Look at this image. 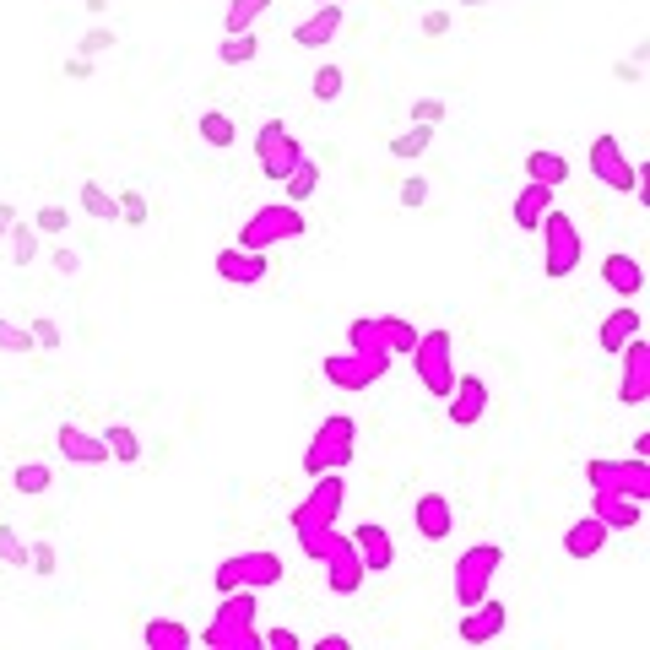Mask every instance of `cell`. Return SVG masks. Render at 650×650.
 Returning <instances> with one entry per match:
<instances>
[{
    "label": "cell",
    "instance_id": "cell-1",
    "mask_svg": "<svg viewBox=\"0 0 650 650\" xmlns=\"http://www.w3.org/2000/svg\"><path fill=\"white\" fill-rule=\"evenodd\" d=\"M255 618H260V591H223L212 623L195 634V639L212 645V650H266Z\"/></svg>",
    "mask_w": 650,
    "mask_h": 650
},
{
    "label": "cell",
    "instance_id": "cell-2",
    "mask_svg": "<svg viewBox=\"0 0 650 650\" xmlns=\"http://www.w3.org/2000/svg\"><path fill=\"white\" fill-rule=\"evenodd\" d=\"M342 504H347V477H337V472H320L314 477V488L293 504V537H298V548H309L314 537H325L337 526V515H342Z\"/></svg>",
    "mask_w": 650,
    "mask_h": 650
},
{
    "label": "cell",
    "instance_id": "cell-3",
    "mask_svg": "<svg viewBox=\"0 0 650 650\" xmlns=\"http://www.w3.org/2000/svg\"><path fill=\"white\" fill-rule=\"evenodd\" d=\"M353 455H358V423L347 412H331V418H320L309 450H304V472L320 477V472H347L353 467Z\"/></svg>",
    "mask_w": 650,
    "mask_h": 650
},
{
    "label": "cell",
    "instance_id": "cell-4",
    "mask_svg": "<svg viewBox=\"0 0 650 650\" xmlns=\"http://www.w3.org/2000/svg\"><path fill=\"white\" fill-rule=\"evenodd\" d=\"M282 574H288V564L272 548H244V553L217 564L212 585H217V597L223 591H272V585H282Z\"/></svg>",
    "mask_w": 650,
    "mask_h": 650
},
{
    "label": "cell",
    "instance_id": "cell-5",
    "mask_svg": "<svg viewBox=\"0 0 650 650\" xmlns=\"http://www.w3.org/2000/svg\"><path fill=\"white\" fill-rule=\"evenodd\" d=\"M304 233H309L304 207H293V201H272V207H260V212H249V217H244L239 244L266 255L272 244H288V239H304Z\"/></svg>",
    "mask_w": 650,
    "mask_h": 650
},
{
    "label": "cell",
    "instance_id": "cell-6",
    "mask_svg": "<svg viewBox=\"0 0 650 650\" xmlns=\"http://www.w3.org/2000/svg\"><path fill=\"white\" fill-rule=\"evenodd\" d=\"M542 277L548 282H564V277H574L580 272V260H585V239H580V228H574V217H564L558 207L542 217Z\"/></svg>",
    "mask_w": 650,
    "mask_h": 650
},
{
    "label": "cell",
    "instance_id": "cell-7",
    "mask_svg": "<svg viewBox=\"0 0 650 650\" xmlns=\"http://www.w3.org/2000/svg\"><path fill=\"white\" fill-rule=\"evenodd\" d=\"M504 564V548L499 542H472L461 558H455V574H450V591H455V607H477L488 597V585Z\"/></svg>",
    "mask_w": 650,
    "mask_h": 650
},
{
    "label": "cell",
    "instance_id": "cell-8",
    "mask_svg": "<svg viewBox=\"0 0 650 650\" xmlns=\"http://www.w3.org/2000/svg\"><path fill=\"white\" fill-rule=\"evenodd\" d=\"M407 358H412V374H418V385L428 390V396H450V385H455V342H450L444 325L439 331H418V347Z\"/></svg>",
    "mask_w": 650,
    "mask_h": 650
},
{
    "label": "cell",
    "instance_id": "cell-9",
    "mask_svg": "<svg viewBox=\"0 0 650 650\" xmlns=\"http://www.w3.org/2000/svg\"><path fill=\"white\" fill-rule=\"evenodd\" d=\"M585 483L607 488V493H629V499H650V461L645 455H591L585 461Z\"/></svg>",
    "mask_w": 650,
    "mask_h": 650
},
{
    "label": "cell",
    "instance_id": "cell-10",
    "mask_svg": "<svg viewBox=\"0 0 650 650\" xmlns=\"http://www.w3.org/2000/svg\"><path fill=\"white\" fill-rule=\"evenodd\" d=\"M298 158H304V142L288 130V119H266L255 130V163H260V179H288L293 168H298Z\"/></svg>",
    "mask_w": 650,
    "mask_h": 650
},
{
    "label": "cell",
    "instance_id": "cell-11",
    "mask_svg": "<svg viewBox=\"0 0 650 650\" xmlns=\"http://www.w3.org/2000/svg\"><path fill=\"white\" fill-rule=\"evenodd\" d=\"M585 163H591V174H597L607 190H618V195H634L639 168H645V163H629V152H623V142L613 136V130L591 136V152H585Z\"/></svg>",
    "mask_w": 650,
    "mask_h": 650
},
{
    "label": "cell",
    "instance_id": "cell-12",
    "mask_svg": "<svg viewBox=\"0 0 650 650\" xmlns=\"http://www.w3.org/2000/svg\"><path fill=\"white\" fill-rule=\"evenodd\" d=\"M320 374H325V385H331V390H374L390 369L385 363H369V358H358V353H331V358H325L320 363Z\"/></svg>",
    "mask_w": 650,
    "mask_h": 650
},
{
    "label": "cell",
    "instance_id": "cell-13",
    "mask_svg": "<svg viewBox=\"0 0 650 650\" xmlns=\"http://www.w3.org/2000/svg\"><path fill=\"white\" fill-rule=\"evenodd\" d=\"M618 402H623V407H645V402H650V342H645V331L623 342V379H618Z\"/></svg>",
    "mask_w": 650,
    "mask_h": 650
},
{
    "label": "cell",
    "instance_id": "cell-14",
    "mask_svg": "<svg viewBox=\"0 0 650 650\" xmlns=\"http://www.w3.org/2000/svg\"><path fill=\"white\" fill-rule=\"evenodd\" d=\"M320 564H325V591H337V597H358V591H363L369 569H363V558H358L353 537H342V542H337L331 553H325Z\"/></svg>",
    "mask_w": 650,
    "mask_h": 650
},
{
    "label": "cell",
    "instance_id": "cell-15",
    "mask_svg": "<svg viewBox=\"0 0 650 650\" xmlns=\"http://www.w3.org/2000/svg\"><path fill=\"white\" fill-rule=\"evenodd\" d=\"M444 402H450V423L455 428H477L483 412H488V379L483 374H455Z\"/></svg>",
    "mask_w": 650,
    "mask_h": 650
},
{
    "label": "cell",
    "instance_id": "cell-16",
    "mask_svg": "<svg viewBox=\"0 0 650 650\" xmlns=\"http://www.w3.org/2000/svg\"><path fill=\"white\" fill-rule=\"evenodd\" d=\"M266 272H272V260L260 255V249H244V244L217 249V277L228 288H255V282H266Z\"/></svg>",
    "mask_w": 650,
    "mask_h": 650
},
{
    "label": "cell",
    "instance_id": "cell-17",
    "mask_svg": "<svg viewBox=\"0 0 650 650\" xmlns=\"http://www.w3.org/2000/svg\"><path fill=\"white\" fill-rule=\"evenodd\" d=\"M54 450H60L71 467H103V461H109L103 434H87L82 423H60V428H54Z\"/></svg>",
    "mask_w": 650,
    "mask_h": 650
},
{
    "label": "cell",
    "instance_id": "cell-18",
    "mask_svg": "<svg viewBox=\"0 0 650 650\" xmlns=\"http://www.w3.org/2000/svg\"><path fill=\"white\" fill-rule=\"evenodd\" d=\"M504 629H509V607H504V602H493V597H483L477 607H467V613H461V623H455V634H461L467 645L499 639Z\"/></svg>",
    "mask_w": 650,
    "mask_h": 650
},
{
    "label": "cell",
    "instance_id": "cell-19",
    "mask_svg": "<svg viewBox=\"0 0 650 650\" xmlns=\"http://www.w3.org/2000/svg\"><path fill=\"white\" fill-rule=\"evenodd\" d=\"M558 207V190H548V184H537V179H526L520 184V195H515V207H509V223L520 228V233H537L542 228V217Z\"/></svg>",
    "mask_w": 650,
    "mask_h": 650
},
{
    "label": "cell",
    "instance_id": "cell-20",
    "mask_svg": "<svg viewBox=\"0 0 650 650\" xmlns=\"http://www.w3.org/2000/svg\"><path fill=\"white\" fill-rule=\"evenodd\" d=\"M412 526H418L423 542H444L455 532V504H450V493H423L412 504Z\"/></svg>",
    "mask_w": 650,
    "mask_h": 650
},
{
    "label": "cell",
    "instance_id": "cell-21",
    "mask_svg": "<svg viewBox=\"0 0 650 650\" xmlns=\"http://www.w3.org/2000/svg\"><path fill=\"white\" fill-rule=\"evenodd\" d=\"M607 526H602V520L591 515V509H585L580 520H569V526H564V553L574 558V564H585V558H597V553H607Z\"/></svg>",
    "mask_w": 650,
    "mask_h": 650
},
{
    "label": "cell",
    "instance_id": "cell-22",
    "mask_svg": "<svg viewBox=\"0 0 650 650\" xmlns=\"http://www.w3.org/2000/svg\"><path fill=\"white\" fill-rule=\"evenodd\" d=\"M602 288L618 293V298H639V293H645V266H639V255L613 249V255L602 260Z\"/></svg>",
    "mask_w": 650,
    "mask_h": 650
},
{
    "label": "cell",
    "instance_id": "cell-23",
    "mask_svg": "<svg viewBox=\"0 0 650 650\" xmlns=\"http://www.w3.org/2000/svg\"><path fill=\"white\" fill-rule=\"evenodd\" d=\"M353 548L363 558L369 574H385L390 564H396V542H390V532L379 526V520H363V526H353Z\"/></svg>",
    "mask_w": 650,
    "mask_h": 650
},
{
    "label": "cell",
    "instance_id": "cell-24",
    "mask_svg": "<svg viewBox=\"0 0 650 650\" xmlns=\"http://www.w3.org/2000/svg\"><path fill=\"white\" fill-rule=\"evenodd\" d=\"M342 22H347V6H314L304 22H293V44H304V49H325V44L342 33Z\"/></svg>",
    "mask_w": 650,
    "mask_h": 650
},
{
    "label": "cell",
    "instance_id": "cell-25",
    "mask_svg": "<svg viewBox=\"0 0 650 650\" xmlns=\"http://www.w3.org/2000/svg\"><path fill=\"white\" fill-rule=\"evenodd\" d=\"M639 499H629V493H607V488H591V515L602 520L607 532H634L639 526Z\"/></svg>",
    "mask_w": 650,
    "mask_h": 650
},
{
    "label": "cell",
    "instance_id": "cell-26",
    "mask_svg": "<svg viewBox=\"0 0 650 650\" xmlns=\"http://www.w3.org/2000/svg\"><path fill=\"white\" fill-rule=\"evenodd\" d=\"M347 353H358V358L390 369V353H385V337H379V314H358V320H347Z\"/></svg>",
    "mask_w": 650,
    "mask_h": 650
},
{
    "label": "cell",
    "instance_id": "cell-27",
    "mask_svg": "<svg viewBox=\"0 0 650 650\" xmlns=\"http://www.w3.org/2000/svg\"><path fill=\"white\" fill-rule=\"evenodd\" d=\"M520 174L537 179V184H548V190H558V184L569 179V158L553 152V147H532L526 158H520Z\"/></svg>",
    "mask_w": 650,
    "mask_h": 650
},
{
    "label": "cell",
    "instance_id": "cell-28",
    "mask_svg": "<svg viewBox=\"0 0 650 650\" xmlns=\"http://www.w3.org/2000/svg\"><path fill=\"white\" fill-rule=\"evenodd\" d=\"M645 325H639V309H629V304H618L607 320H602V331H597V342H602V353L613 358V353H623V342L629 337H639Z\"/></svg>",
    "mask_w": 650,
    "mask_h": 650
},
{
    "label": "cell",
    "instance_id": "cell-29",
    "mask_svg": "<svg viewBox=\"0 0 650 650\" xmlns=\"http://www.w3.org/2000/svg\"><path fill=\"white\" fill-rule=\"evenodd\" d=\"M142 645H147V650H190V645H195V629H184L179 618H147Z\"/></svg>",
    "mask_w": 650,
    "mask_h": 650
},
{
    "label": "cell",
    "instance_id": "cell-30",
    "mask_svg": "<svg viewBox=\"0 0 650 650\" xmlns=\"http://www.w3.org/2000/svg\"><path fill=\"white\" fill-rule=\"evenodd\" d=\"M195 136H201L207 147H217V152H228V147L239 142V125H233V114H223V109H207L201 119H195Z\"/></svg>",
    "mask_w": 650,
    "mask_h": 650
},
{
    "label": "cell",
    "instance_id": "cell-31",
    "mask_svg": "<svg viewBox=\"0 0 650 650\" xmlns=\"http://www.w3.org/2000/svg\"><path fill=\"white\" fill-rule=\"evenodd\" d=\"M379 337H385V353L390 358H407L418 347V325L407 314H379Z\"/></svg>",
    "mask_w": 650,
    "mask_h": 650
},
{
    "label": "cell",
    "instance_id": "cell-32",
    "mask_svg": "<svg viewBox=\"0 0 650 650\" xmlns=\"http://www.w3.org/2000/svg\"><path fill=\"white\" fill-rule=\"evenodd\" d=\"M98 434H103V444H109V461H125V467L142 461V434L130 428V423H109V428H98Z\"/></svg>",
    "mask_w": 650,
    "mask_h": 650
},
{
    "label": "cell",
    "instance_id": "cell-33",
    "mask_svg": "<svg viewBox=\"0 0 650 650\" xmlns=\"http://www.w3.org/2000/svg\"><path fill=\"white\" fill-rule=\"evenodd\" d=\"M217 60L228 65V71H239V65L260 60V33H255V28H249V33H223V44H217Z\"/></svg>",
    "mask_w": 650,
    "mask_h": 650
},
{
    "label": "cell",
    "instance_id": "cell-34",
    "mask_svg": "<svg viewBox=\"0 0 650 650\" xmlns=\"http://www.w3.org/2000/svg\"><path fill=\"white\" fill-rule=\"evenodd\" d=\"M12 488H17L22 499H38V493L54 488V467H49V461H22V467L12 472Z\"/></svg>",
    "mask_w": 650,
    "mask_h": 650
},
{
    "label": "cell",
    "instance_id": "cell-35",
    "mask_svg": "<svg viewBox=\"0 0 650 650\" xmlns=\"http://www.w3.org/2000/svg\"><path fill=\"white\" fill-rule=\"evenodd\" d=\"M428 147H434V125H407L402 136H390V158H396V163H412Z\"/></svg>",
    "mask_w": 650,
    "mask_h": 650
},
{
    "label": "cell",
    "instance_id": "cell-36",
    "mask_svg": "<svg viewBox=\"0 0 650 650\" xmlns=\"http://www.w3.org/2000/svg\"><path fill=\"white\" fill-rule=\"evenodd\" d=\"M282 190H288V201H293V207H304L309 195L320 190V163H314V158L304 152V158H298V168H293V174L282 179Z\"/></svg>",
    "mask_w": 650,
    "mask_h": 650
},
{
    "label": "cell",
    "instance_id": "cell-37",
    "mask_svg": "<svg viewBox=\"0 0 650 650\" xmlns=\"http://www.w3.org/2000/svg\"><path fill=\"white\" fill-rule=\"evenodd\" d=\"M266 12H272V0H228V12H223V33H249Z\"/></svg>",
    "mask_w": 650,
    "mask_h": 650
},
{
    "label": "cell",
    "instance_id": "cell-38",
    "mask_svg": "<svg viewBox=\"0 0 650 650\" xmlns=\"http://www.w3.org/2000/svg\"><path fill=\"white\" fill-rule=\"evenodd\" d=\"M6 244H12V266H33L44 239H38V228H33V223H22V217H17V223H12V233H6Z\"/></svg>",
    "mask_w": 650,
    "mask_h": 650
},
{
    "label": "cell",
    "instance_id": "cell-39",
    "mask_svg": "<svg viewBox=\"0 0 650 650\" xmlns=\"http://www.w3.org/2000/svg\"><path fill=\"white\" fill-rule=\"evenodd\" d=\"M82 212H87V217H98V223H119V201H114V195H109L98 179H87V184H82Z\"/></svg>",
    "mask_w": 650,
    "mask_h": 650
},
{
    "label": "cell",
    "instance_id": "cell-40",
    "mask_svg": "<svg viewBox=\"0 0 650 650\" xmlns=\"http://www.w3.org/2000/svg\"><path fill=\"white\" fill-rule=\"evenodd\" d=\"M309 93H314V103H337L347 93V71L342 65H320V71L309 77Z\"/></svg>",
    "mask_w": 650,
    "mask_h": 650
},
{
    "label": "cell",
    "instance_id": "cell-41",
    "mask_svg": "<svg viewBox=\"0 0 650 650\" xmlns=\"http://www.w3.org/2000/svg\"><path fill=\"white\" fill-rule=\"evenodd\" d=\"M114 201H119V223H130V228H147V223H152L147 190H136V184H130V190H119V195H114Z\"/></svg>",
    "mask_w": 650,
    "mask_h": 650
},
{
    "label": "cell",
    "instance_id": "cell-42",
    "mask_svg": "<svg viewBox=\"0 0 650 650\" xmlns=\"http://www.w3.org/2000/svg\"><path fill=\"white\" fill-rule=\"evenodd\" d=\"M0 564H6V569H28V542H22L17 526H6V520H0Z\"/></svg>",
    "mask_w": 650,
    "mask_h": 650
},
{
    "label": "cell",
    "instance_id": "cell-43",
    "mask_svg": "<svg viewBox=\"0 0 650 650\" xmlns=\"http://www.w3.org/2000/svg\"><path fill=\"white\" fill-rule=\"evenodd\" d=\"M428 195H434L428 174H407V179H402V190H396V201H402L407 212H423V207H428Z\"/></svg>",
    "mask_w": 650,
    "mask_h": 650
},
{
    "label": "cell",
    "instance_id": "cell-44",
    "mask_svg": "<svg viewBox=\"0 0 650 650\" xmlns=\"http://www.w3.org/2000/svg\"><path fill=\"white\" fill-rule=\"evenodd\" d=\"M28 223L38 228V239H60L65 228H71V212H65V207H38Z\"/></svg>",
    "mask_w": 650,
    "mask_h": 650
},
{
    "label": "cell",
    "instance_id": "cell-45",
    "mask_svg": "<svg viewBox=\"0 0 650 650\" xmlns=\"http://www.w3.org/2000/svg\"><path fill=\"white\" fill-rule=\"evenodd\" d=\"M0 353H38L33 347V331L22 320H0Z\"/></svg>",
    "mask_w": 650,
    "mask_h": 650
},
{
    "label": "cell",
    "instance_id": "cell-46",
    "mask_svg": "<svg viewBox=\"0 0 650 650\" xmlns=\"http://www.w3.org/2000/svg\"><path fill=\"white\" fill-rule=\"evenodd\" d=\"M28 331H33V347H44V353H60V342H65V331H60V320H49V314L28 320Z\"/></svg>",
    "mask_w": 650,
    "mask_h": 650
},
{
    "label": "cell",
    "instance_id": "cell-47",
    "mask_svg": "<svg viewBox=\"0 0 650 650\" xmlns=\"http://www.w3.org/2000/svg\"><path fill=\"white\" fill-rule=\"evenodd\" d=\"M114 44H119L114 28H87V33L77 38V54H82V60H98V54H109Z\"/></svg>",
    "mask_w": 650,
    "mask_h": 650
},
{
    "label": "cell",
    "instance_id": "cell-48",
    "mask_svg": "<svg viewBox=\"0 0 650 650\" xmlns=\"http://www.w3.org/2000/svg\"><path fill=\"white\" fill-rule=\"evenodd\" d=\"M444 114H450V109H444V98H418V103H412V125H434V130H439V125H444Z\"/></svg>",
    "mask_w": 650,
    "mask_h": 650
},
{
    "label": "cell",
    "instance_id": "cell-49",
    "mask_svg": "<svg viewBox=\"0 0 650 650\" xmlns=\"http://www.w3.org/2000/svg\"><path fill=\"white\" fill-rule=\"evenodd\" d=\"M28 569L33 574H54V542H28Z\"/></svg>",
    "mask_w": 650,
    "mask_h": 650
},
{
    "label": "cell",
    "instance_id": "cell-50",
    "mask_svg": "<svg viewBox=\"0 0 650 650\" xmlns=\"http://www.w3.org/2000/svg\"><path fill=\"white\" fill-rule=\"evenodd\" d=\"M49 272H54V277H77V272H82V255H77V249H65V244H60V249H54V255H49Z\"/></svg>",
    "mask_w": 650,
    "mask_h": 650
},
{
    "label": "cell",
    "instance_id": "cell-51",
    "mask_svg": "<svg viewBox=\"0 0 650 650\" xmlns=\"http://www.w3.org/2000/svg\"><path fill=\"white\" fill-rule=\"evenodd\" d=\"M60 71H65V82H87V77H93V60H82V54H71V60H65V65H60Z\"/></svg>",
    "mask_w": 650,
    "mask_h": 650
},
{
    "label": "cell",
    "instance_id": "cell-52",
    "mask_svg": "<svg viewBox=\"0 0 650 650\" xmlns=\"http://www.w3.org/2000/svg\"><path fill=\"white\" fill-rule=\"evenodd\" d=\"M260 639H266L272 650H298V634H293V629H266Z\"/></svg>",
    "mask_w": 650,
    "mask_h": 650
},
{
    "label": "cell",
    "instance_id": "cell-53",
    "mask_svg": "<svg viewBox=\"0 0 650 650\" xmlns=\"http://www.w3.org/2000/svg\"><path fill=\"white\" fill-rule=\"evenodd\" d=\"M423 33L428 38H444L450 33V12H423Z\"/></svg>",
    "mask_w": 650,
    "mask_h": 650
},
{
    "label": "cell",
    "instance_id": "cell-54",
    "mask_svg": "<svg viewBox=\"0 0 650 650\" xmlns=\"http://www.w3.org/2000/svg\"><path fill=\"white\" fill-rule=\"evenodd\" d=\"M613 77L634 87V82H645V65H634V60H618V65H613Z\"/></svg>",
    "mask_w": 650,
    "mask_h": 650
},
{
    "label": "cell",
    "instance_id": "cell-55",
    "mask_svg": "<svg viewBox=\"0 0 650 650\" xmlns=\"http://www.w3.org/2000/svg\"><path fill=\"white\" fill-rule=\"evenodd\" d=\"M314 650H347V634H337V629H331V634H320V639H314Z\"/></svg>",
    "mask_w": 650,
    "mask_h": 650
},
{
    "label": "cell",
    "instance_id": "cell-56",
    "mask_svg": "<svg viewBox=\"0 0 650 650\" xmlns=\"http://www.w3.org/2000/svg\"><path fill=\"white\" fill-rule=\"evenodd\" d=\"M12 223H17V207H12V201H0V239L12 233Z\"/></svg>",
    "mask_w": 650,
    "mask_h": 650
},
{
    "label": "cell",
    "instance_id": "cell-57",
    "mask_svg": "<svg viewBox=\"0 0 650 650\" xmlns=\"http://www.w3.org/2000/svg\"><path fill=\"white\" fill-rule=\"evenodd\" d=\"M82 6H87V12L98 17V12H109V6H114V0H82Z\"/></svg>",
    "mask_w": 650,
    "mask_h": 650
},
{
    "label": "cell",
    "instance_id": "cell-58",
    "mask_svg": "<svg viewBox=\"0 0 650 650\" xmlns=\"http://www.w3.org/2000/svg\"><path fill=\"white\" fill-rule=\"evenodd\" d=\"M455 6H472V12H477V6H488V0H455Z\"/></svg>",
    "mask_w": 650,
    "mask_h": 650
},
{
    "label": "cell",
    "instance_id": "cell-59",
    "mask_svg": "<svg viewBox=\"0 0 650 650\" xmlns=\"http://www.w3.org/2000/svg\"><path fill=\"white\" fill-rule=\"evenodd\" d=\"M320 6H347V0H320Z\"/></svg>",
    "mask_w": 650,
    "mask_h": 650
}]
</instances>
